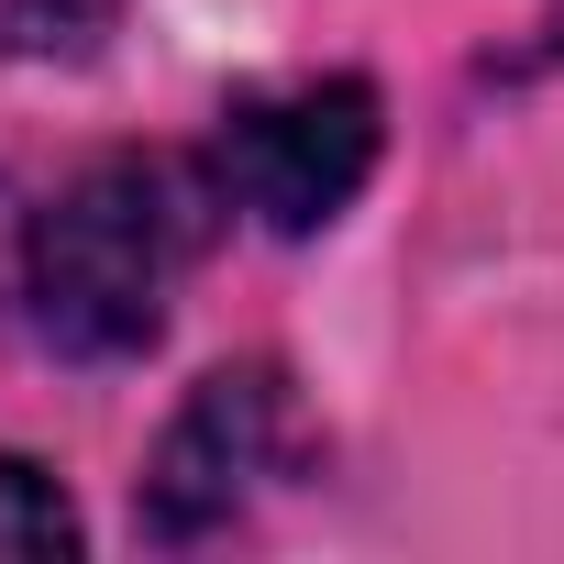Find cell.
<instances>
[{
	"label": "cell",
	"instance_id": "1",
	"mask_svg": "<svg viewBox=\"0 0 564 564\" xmlns=\"http://www.w3.org/2000/svg\"><path fill=\"white\" fill-rule=\"evenodd\" d=\"M199 177L166 166V155H100L78 166L45 210H34V243H23V300H34V333L78 366H111V355H144L166 333V289L199 254Z\"/></svg>",
	"mask_w": 564,
	"mask_h": 564
},
{
	"label": "cell",
	"instance_id": "3",
	"mask_svg": "<svg viewBox=\"0 0 564 564\" xmlns=\"http://www.w3.org/2000/svg\"><path fill=\"white\" fill-rule=\"evenodd\" d=\"M300 454H311V432H300L289 377H276V366H221V377L188 388V410L166 421V443L144 465V531L155 542H199L265 476H289Z\"/></svg>",
	"mask_w": 564,
	"mask_h": 564
},
{
	"label": "cell",
	"instance_id": "4",
	"mask_svg": "<svg viewBox=\"0 0 564 564\" xmlns=\"http://www.w3.org/2000/svg\"><path fill=\"white\" fill-rule=\"evenodd\" d=\"M89 531H78V509H67V487L45 476V465H23V454H0V564H34V553H78Z\"/></svg>",
	"mask_w": 564,
	"mask_h": 564
},
{
	"label": "cell",
	"instance_id": "2",
	"mask_svg": "<svg viewBox=\"0 0 564 564\" xmlns=\"http://www.w3.org/2000/svg\"><path fill=\"white\" fill-rule=\"evenodd\" d=\"M388 144V100L377 78H300V89H265L221 122L210 177L232 210H254L265 232H322L355 210V188L377 177Z\"/></svg>",
	"mask_w": 564,
	"mask_h": 564
}]
</instances>
